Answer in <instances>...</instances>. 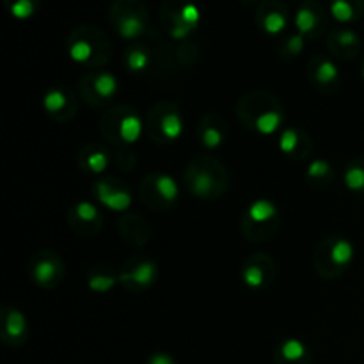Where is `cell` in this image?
<instances>
[{"label": "cell", "instance_id": "8fae6325", "mask_svg": "<svg viewBox=\"0 0 364 364\" xmlns=\"http://www.w3.org/2000/svg\"><path fill=\"white\" fill-rule=\"evenodd\" d=\"M156 279H159V265L149 258L135 256L127 259L119 269V284L134 294L151 288Z\"/></svg>", "mask_w": 364, "mask_h": 364}, {"label": "cell", "instance_id": "e575fe53", "mask_svg": "<svg viewBox=\"0 0 364 364\" xmlns=\"http://www.w3.org/2000/svg\"><path fill=\"white\" fill-rule=\"evenodd\" d=\"M144 364H176V359L167 352H155L146 359Z\"/></svg>", "mask_w": 364, "mask_h": 364}, {"label": "cell", "instance_id": "3957f363", "mask_svg": "<svg viewBox=\"0 0 364 364\" xmlns=\"http://www.w3.org/2000/svg\"><path fill=\"white\" fill-rule=\"evenodd\" d=\"M146 123L132 105H114L100 117V134L117 148H128L141 139Z\"/></svg>", "mask_w": 364, "mask_h": 364}, {"label": "cell", "instance_id": "f546056e", "mask_svg": "<svg viewBox=\"0 0 364 364\" xmlns=\"http://www.w3.org/2000/svg\"><path fill=\"white\" fill-rule=\"evenodd\" d=\"M343 181L348 191L364 194V159H354L345 167Z\"/></svg>", "mask_w": 364, "mask_h": 364}, {"label": "cell", "instance_id": "ba28073f", "mask_svg": "<svg viewBox=\"0 0 364 364\" xmlns=\"http://www.w3.org/2000/svg\"><path fill=\"white\" fill-rule=\"evenodd\" d=\"M139 198L153 212H171L180 198V187L169 174L149 173L139 185Z\"/></svg>", "mask_w": 364, "mask_h": 364}, {"label": "cell", "instance_id": "484cf974", "mask_svg": "<svg viewBox=\"0 0 364 364\" xmlns=\"http://www.w3.org/2000/svg\"><path fill=\"white\" fill-rule=\"evenodd\" d=\"M322 25V16L309 4L302 6L295 14V27L299 28V34H302L304 38H318L323 28Z\"/></svg>", "mask_w": 364, "mask_h": 364}, {"label": "cell", "instance_id": "83f0119b", "mask_svg": "<svg viewBox=\"0 0 364 364\" xmlns=\"http://www.w3.org/2000/svg\"><path fill=\"white\" fill-rule=\"evenodd\" d=\"M287 13L276 6L267 11H262V14H259V25L270 36L281 34L287 28Z\"/></svg>", "mask_w": 364, "mask_h": 364}, {"label": "cell", "instance_id": "30bf717a", "mask_svg": "<svg viewBox=\"0 0 364 364\" xmlns=\"http://www.w3.org/2000/svg\"><path fill=\"white\" fill-rule=\"evenodd\" d=\"M66 274L63 258L53 251H38L28 262V276L45 290H53L59 287Z\"/></svg>", "mask_w": 364, "mask_h": 364}, {"label": "cell", "instance_id": "4fadbf2b", "mask_svg": "<svg viewBox=\"0 0 364 364\" xmlns=\"http://www.w3.org/2000/svg\"><path fill=\"white\" fill-rule=\"evenodd\" d=\"M276 262L267 252H252L242 263V283L251 290L269 288L276 279Z\"/></svg>", "mask_w": 364, "mask_h": 364}, {"label": "cell", "instance_id": "d6986e66", "mask_svg": "<svg viewBox=\"0 0 364 364\" xmlns=\"http://www.w3.org/2000/svg\"><path fill=\"white\" fill-rule=\"evenodd\" d=\"M199 142L203 148L206 149H217L226 142L230 130H228V123L220 114L217 112H206L205 116L199 119L198 128H196Z\"/></svg>", "mask_w": 364, "mask_h": 364}, {"label": "cell", "instance_id": "9a60e30c", "mask_svg": "<svg viewBox=\"0 0 364 364\" xmlns=\"http://www.w3.org/2000/svg\"><path fill=\"white\" fill-rule=\"evenodd\" d=\"M68 224L78 237L91 238L102 231L103 215L95 203L78 201L68 212Z\"/></svg>", "mask_w": 364, "mask_h": 364}, {"label": "cell", "instance_id": "2e32d148", "mask_svg": "<svg viewBox=\"0 0 364 364\" xmlns=\"http://www.w3.org/2000/svg\"><path fill=\"white\" fill-rule=\"evenodd\" d=\"M308 78L322 95H334L341 85V73L336 64L323 55H315L308 64Z\"/></svg>", "mask_w": 364, "mask_h": 364}, {"label": "cell", "instance_id": "7c38bea8", "mask_svg": "<svg viewBox=\"0 0 364 364\" xmlns=\"http://www.w3.org/2000/svg\"><path fill=\"white\" fill-rule=\"evenodd\" d=\"M43 110L50 119L68 123L78 112V96L71 87L63 84L52 85L43 96Z\"/></svg>", "mask_w": 364, "mask_h": 364}, {"label": "cell", "instance_id": "7a4b0ae2", "mask_svg": "<svg viewBox=\"0 0 364 364\" xmlns=\"http://www.w3.org/2000/svg\"><path fill=\"white\" fill-rule=\"evenodd\" d=\"M238 121L247 130L259 135H272L284 124V105L267 91L245 92L235 107Z\"/></svg>", "mask_w": 364, "mask_h": 364}, {"label": "cell", "instance_id": "4316f807", "mask_svg": "<svg viewBox=\"0 0 364 364\" xmlns=\"http://www.w3.org/2000/svg\"><path fill=\"white\" fill-rule=\"evenodd\" d=\"M119 283V272L110 267H92L87 272V287L95 294H107Z\"/></svg>", "mask_w": 364, "mask_h": 364}, {"label": "cell", "instance_id": "1f68e13d", "mask_svg": "<svg viewBox=\"0 0 364 364\" xmlns=\"http://www.w3.org/2000/svg\"><path fill=\"white\" fill-rule=\"evenodd\" d=\"M9 13L16 20H27L36 13V2L34 0H13L9 2Z\"/></svg>", "mask_w": 364, "mask_h": 364}, {"label": "cell", "instance_id": "cb8c5ba5", "mask_svg": "<svg viewBox=\"0 0 364 364\" xmlns=\"http://www.w3.org/2000/svg\"><path fill=\"white\" fill-rule=\"evenodd\" d=\"M114 21V27H116L117 34L123 39H137L144 34L146 31V20L141 13L137 11H124V13L117 14Z\"/></svg>", "mask_w": 364, "mask_h": 364}, {"label": "cell", "instance_id": "f1b7e54d", "mask_svg": "<svg viewBox=\"0 0 364 364\" xmlns=\"http://www.w3.org/2000/svg\"><path fill=\"white\" fill-rule=\"evenodd\" d=\"M149 63H151V53L144 45L130 46L124 53V66L132 73H142V71L148 70Z\"/></svg>", "mask_w": 364, "mask_h": 364}, {"label": "cell", "instance_id": "603a6c76", "mask_svg": "<svg viewBox=\"0 0 364 364\" xmlns=\"http://www.w3.org/2000/svg\"><path fill=\"white\" fill-rule=\"evenodd\" d=\"M327 46L333 52V55L340 57V59L348 60L354 59L359 53V48H361V38L355 34L350 28H340V31H334L333 34L329 36V41H327Z\"/></svg>", "mask_w": 364, "mask_h": 364}, {"label": "cell", "instance_id": "9c48e42d", "mask_svg": "<svg viewBox=\"0 0 364 364\" xmlns=\"http://www.w3.org/2000/svg\"><path fill=\"white\" fill-rule=\"evenodd\" d=\"M78 95L92 109L109 105L117 95V78L105 70H91L78 82Z\"/></svg>", "mask_w": 364, "mask_h": 364}, {"label": "cell", "instance_id": "6da1fadb", "mask_svg": "<svg viewBox=\"0 0 364 364\" xmlns=\"http://www.w3.org/2000/svg\"><path fill=\"white\" fill-rule=\"evenodd\" d=\"M183 183L192 198L213 201L230 191L231 176L219 159L212 155H198L185 167Z\"/></svg>", "mask_w": 364, "mask_h": 364}, {"label": "cell", "instance_id": "ac0fdd59", "mask_svg": "<svg viewBox=\"0 0 364 364\" xmlns=\"http://www.w3.org/2000/svg\"><path fill=\"white\" fill-rule=\"evenodd\" d=\"M313 139L302 128L288 127L279 134V149L287 159L294 162H304L313 153Z\"/></svg>", "mask_w": 364, "mask_h": 364}, {"label": "cell", "instance_id": "d590c367", "mask_svg": "<svg viewBox=\"0 0 364 364\" xmlns=\"http://www.w3.org/2000/svg\"><path fill=\"white\" fill-rule=\"evenodd\" d=\"M361 75H363V80H364V63H363V70H361Z\"/></svg>", "mask_w": 364, "mask_h": 364}, {"label": "cell", "instance_id": "d4e9b609", "mask_svg": "<svg viewBox=\"0 0 364 364\" xmlns=\"http://www.w3.org/2000/svg\"><path fill=\"white\" fill-rule=\"evenodd\" d=\"M336 169L326 159H316L306 169V180L313 188H327L334 183Z\"/></svg>", "mask_w": 364, "mask_h": 364}, {"label": "cell", "instance_id": "d6a6232c", "mask_svg": "<svg viewBox=\"0 0 364 364\" xmlns=\"http://www.w3.org/2000/svg\"><path fill=\"white\" fill-rule=\"evenodd\" d=\"M304 50V36L302 34H294L283 43V50H281V55L283 57H297L299 53Z\"/></svg>", "mask_w": 364, "mask_h": 364}, {"label": "cell", "instance_id": "277c9868", "mask_svg": "<svg viewBox=\"0 0 364 364\" xmlns=\"http://www.w3.org/2000/svg\"><path fill=\"white\" fill-rule=\"evenodd\" d=\"M355 249L350 240L340 235L326 237L313 255V267L322 279L336 281L352 267Z\"/></svg>", "mask_w": 364, "mask_h": 364}, {"label": "cell", "instance_id": "44dd1931", "mask_svg": "<svg viewBox=\"0 0 364 364\" xmlns=\"http://www.w3.org/2000/svg\"><path fill=\"white\" fill-rule=\"evenodd\" d=\"M112 156L110 151L103 144L98 142H91L85 148H82L77 155V164L84 173L89 174H102L109 169L112 164Z\"/></svg>", "mask_w": 364, "mask_h": 364}, {"label": "cell", "instance_id": "8992f818", "mask_svg": "<svg viewBox=\"0 0 364 364\" xmlns=\"http://www.w3.org/2000/svg\"><path fill=\"white\" fill-rule=\"evenodd\" d=\"M281 224V213L269 199H256L240 217V233L249 242H265L276 235Z\"/></svg>", "mask_w": 364, "mask_h": 364}, {"label": "cell", "instance_id": "ffe728a7", "mask_svg": "<svg viewBox=\"0 0 364 364\" xmlns=\"http://www.w3.org/2000/svg\"><path fill=\"white\" fill-rule=\"evenodd\" d=\"M117 230H119L121 238L132 247H144L151 238V228L148 220L137 212L123 213L117 223Z\"/></svg>", "mask_w": 364, "mask_h": 364}, {"label": "cell", "instance_id": "e0dca14e", "mask_svg": "<svg viewBox=\"0 0 364 364\" xmlns=\"http://www.w3.org/2000/svg\"><path fill=\"white\" fill-rule=\"evenodd\" d=\"M28 320L23 313L13 306H6L0 311V338L7 347H21L28 340Z\"/></svg>", "mask_w": 364, "mask_h": 364}, {"label": "cell", "instance_id": "7402d4cb", "mask_svg": "<svg viewBox=\"0 0 364 364\" xmlns=\"http://www.w3.org/2000/svg\"><path fill=\"white\" fill-rule=\"evenodd\" d=\"M276 364H313V354L308 345L297 338L281 341L274 354Z\"/></svg>", "mask_w": 364, "mask_h": 364}, {"label": "cell", "instance_id": "5b68a950", "mask_svg": "<svg viewBox=\"0 0 364 364\" xmlns=\"http://www.w3.org/2000/svg\"><path fill=\"white\" fill-rule=\"evenodd\" d=\"M146 132L156 144H173L183 135L185 117L181 109L174 102L155 103L146 114Z\"/></svg>", "mask_w": 364, "mask_h": 364}, {"label": "cell", "instance_id": "5bb4252c", "mask_svg": "<svg viewBox=\"0 0 364 364\" xmlns=\"http://www.w3.org/2000/svg\"><path fill=\"white\" fill-rule=\"evenodd\" d=\"M92 194L98 199L100 205L112 212L127 213L132 205V191L128 183L119 178H102L92 185Z\"/></svg>", "mask_w": 364, "mask_h": 364}, {"label": "cell", "instance_id": "836d02e7", "mask_svg": "<svg viewBox=\"0 0 364 364\" xmlns=\"http://www.w3.org/2000/svg\"><path fill=\"white\" fill-rule=\"evenodd\" d=\"M116 166L119 167L121 171H132L135 167V155L134 151H128V149H119V153L114 159Z\"/></svg>", "mask_w": 364, "mask_h": 364}, {"label": "cell", "instance_id": "52a82bcc", "mask_svg": "<svg viewBox=\"0 0 364 364\" xmlns=\"http://www.w3.org/2000/svg\"><path fill=\"white\" fill-rule=\"evenodd\" d=\"M68 53L77 64L85 68H102L110 59V43L95 28H78L70 36Z\"/></svg>", "mask_w": 364, "mask_h": 364}, {"label": "cell", "instance_id": "4dcf8cb0", "mask_svg": "<svg viewBox=\"0 0 364 364\" xmlns=\"http://www.w3.org/2000/svg\"><path fill=\"white\" fill-rule=\"evenodd\" d=\"M331 14L340 23H350V21L358 20L359 9L355 7V4L352 0H333V4H331Z\"/></svg>", "mask_w": 364, "mask_h": 364}]
</instances>
